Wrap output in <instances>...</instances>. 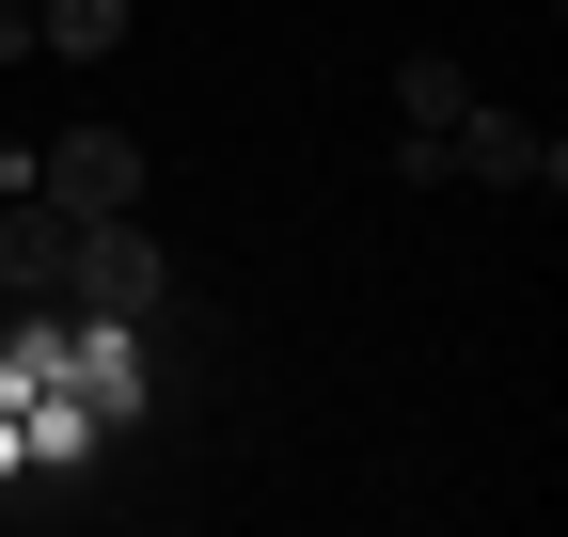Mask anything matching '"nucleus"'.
<instances>
[{"mask_svg":"<svg viewBox=\"0 0 568 537\" xmlns=\"http://www.w3.org/2000/svg\"><path fill=\"white\" fill-rule=\"evenodd\" d=\"M32 190L63 222H142V143H126V126H63V143L32 159Z\"/></svg>","mask_w":568,"mask_h":537,"instance_id":"f257e3e1","label":"nucleus"},{"mask_svg":"<svg viewBox=\"0 0 568 537\" xmlns=\"http://www.w3.org/2000/svg\"><path fill=\"white\" fill-rule=\"evenodd\" d=\"M443 159H458L474 190H552V174H568V159H552V126H521V111H489V95H474V111L443 126Z\"/></svg>","mask_w":568,"mask_h":537,"instance_id":"f03ea898","label":"nucleus"},{"mask_svg":"<svg viewBox=\"0 0 568 537\" xmlns=\"http://www.w3.org/2000/svg\"><path fill=\"white\" fill-rule=\"evenodd\" d=\"M63 268H80V222H63L48 190H0V285H17V301H63Z\"/></svg>","mask_w":568,"mask_h":537,"instance_id":"7ed1b4c3","label":"nucleus"},{"mask_svg":"<svg viewBox=\"0 0 568 537\" xmlns=\"http://www.w3.org/2000/svg\"><path fill=\"white\" fill-rule=\"evenodd\" d=\"M80 301H111V316H159V253H142L126 222H80V268H63Z\"/></svg>","mask_w":568,"mask_h":537,"instance_id":"20e7f679","label":"nucleus"},{"mask_svg":"<svg viewBox=\"0 0 568 537\" xmlns=\"http://www.w3.org/2000/svg\"><path fill=\"white\" fill-rule=\"evenodd\" d=\"M126 17H142V0H32V48H48V63H111Z\"/></svg>","mask_w":568,"mask_h":537,"instance_id":"39448f33","label":"nucleus"},{"mask_svg":"<svg viewBox=\"0 0 568 537\" xmlns=\"http://www.w3.org/2000/svg\"><path fill=\"white\" fill-rule=\"evenodd\" d=\"M395 111H410V143H443V126L474 111V80H458V48H410V63H395Z\"/></svg>","mask_w":568,"mask_h":537,"instance_id":"423d86ee","label":"nucleus"},{"mask_svg":"<svg viewBox=\"0 0 568 537\" xmlns=\"http://www.w3.org/2000/svg\"><path fill=\"white\" fill-rule=\"evenodd\" d=\"M0 63H32V0H0Z\"/></svg>","mask_w":568,"mask_h":537,"instance_id":"0eeeda50","label":"nucleus"}]
</instances>
